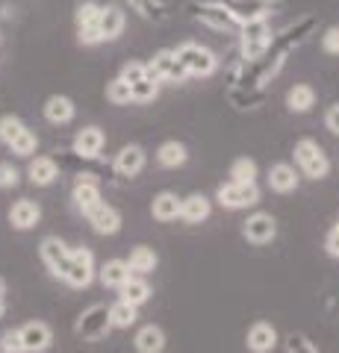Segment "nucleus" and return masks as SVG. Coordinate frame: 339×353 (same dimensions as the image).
<instances>
[{"label": "nucleus", "mask_w": 339, "mask_h": 353, "mask_svg": "<svg viewBox=\"0 0 339 353\" xmlns=\"http://www.w3.org/2000/svg\"><path fill=\"white\" fill-rule=\"evenodd\" d=\"M239 32H242V57L245 62H260L271 48V30L266 18H254L239 24Z\"/></svg>", "instance_id": "f257e3e1"}, {"label": "nucleus", "mask_w": 339, "mask_h": 353, "mask_svg": "<svg viewBox=\"0 0 339 353\" xmlns=\"http://www.w3.org/2000/svg\"><path fill=\"white\" fill-rule=\"evenodd\" d=\"M174 57L180 59V65L189 77H210L218 68L215 53L210 48H204V44H195V41H183L180 48H174Z\"/></svg>", "instance_id": "f03ea898"}, {"label": "nucleus", "mask_w": 339, "mask_h": 353, "mask_svg": "<svg viewBox=\"0 0 339 353\" xmlns=\"http://www.w3.org/2000/svg\"><path fill=\"white\" fill-rule=\"evenodd\" d=\"M292 153H295V162L301 165V171L307 174L310 180H325V176L331 174V159H327V153L319 148V141L301 139Z\"/></svg>", "instance_id": "7ed1b4c3"}, {"label": "nucleus", "mask_w": 339, "mask_h": 353, "mask_svg": "<svg viewBox=\"0 0 339 353\" xmlns=\"http://www.w3.org/2000/svg\"><path fill=\"white\" fill-rule=\"evenodd\" d=\"M62 280L71 285V289H86L95 280V256L89 248H77L68 250V268H65Z\"/></svg>", "instance_id": "20e7f679"}, {"label": "nucleus", "mask_w": 339, "mask_h": 353, "mask_svg": "<svg viewBox=\"0 0 339 353\" xmlns=\"http://www.w3.org/2000/svg\"><path fill=\"white\" fill-rule=\"evenodd\" d=\"M109 330H113V321H109V306L95 303V306H89L80 315L77 327H74V333H77L80 339H86V341H101L109 333Z\"/></svg>", "instance_id": "39448f33"}, {"label": "nucleus", "mask_w": 339, "mask_h": 353, "mask_svg": "<svg viewBox=\"0 0 339 353\" xmlns=\"http://www.w3.org/2000/svg\"><path fill=\"white\" fill-rule=\"evenodd\" d=\"M215 201L224 209H248V206L260 203V189H257V183H233L231 180V183L218 185Z\"/></svg>", "instance_id": "423d86ee"}, {"label": "nucleus", "mask_w": 339, "mask_h": 353, "mask_svg": "<svg viewBox=\"0 0 339 353\" xmlns=\"http://www.w3.org/2000/svg\"><path fill=\"white\" fill-rule=\"evenodd\" d=\"M192 15L195 18H201L206 27H213V30H224V32H231L239 27V21L233 18V12L227 9V3H218V0H206V3H192Z\"/></svg>", "instance_id": "0eeeda50"}, {"label": "nucleus", "mask_w": 339, "mask_h": 353, "mask_svg": "<svg viewBox=\"0 0 339 353\" xmlns=\"http://www.w3.org/2000/svg\"><path fill=\"white\" fill-rule=\"evenodd\" d=\"M145 68H148L151 80H157V83H183L186 77H189L186 68L180 65V59L174 57V50H159Z\"/></svg>", "instance_id": "6e6552de"}, {"label": "nucleus", "mask_w": 339, "mask_h": 353, "mask_svg": "<svg viewBox=\"0 0 339 353\" xmlns=\"http://www.w3.org/2000/svg\"><path fill=\"white\" fill-rule=\"evenodd\" d=\"M242 236L251 241V245H269V241L278 236V221L269 212H254L242 224Z\"/></svg>", "instance_id": "1a4fd4ad"}, {"label": "nucleus", "mask_w": 339, "mask_h": 353, "mask_svg": "<svg viewBox=\"0 0 339 353\" xmlns=\"http://www.w3.org/2000/svg\"><path fill=\"white\" fill-rule=\"evenodd\" d=\"M86 218H89V224L95 227V233H101V236H115L118 230H122V215H118V209L104 203V201L97 206H92L89 212H86Z\"/></svg>", "instance_id": "9d476101"}, {"label": "nucleus", "mask_w": 339, "mask_h": 353, "mask_svg": "<svg viewBox=\"0 0 339 353\" xmlns=\"http://www.w3.org/2000/svg\"><path fill=\"white\" fill-rule=\"evenodd\" d=\"M39 253H41V262H45L48 268H50L53 277H59V280H62L65 268H68V248H65L57 236H48L45 241H41Z\"/></svg>", "instance_id": "9b49d317"}, {"label": "nucleus", "mask_w": 339, "mask_h": 353, "mask_svg": "<svg viewBox=\"0 0 339 353\" xmlns=\"http://www.w3.org/2000/svg\"><path fill=\"white\" fill-rule=\"evenodd\" d=\"M18 336H21V345H24V353H41V350H48L50 341H53L50 327L41 324V321L24 324V327L18 330Z\"/></svg>", "instance_id": "f8f14e48"}, {"label": "nucleus", "mask_w": 339, "mask_h": 353, "mask_svg": "<svg viewBox=\"0 0 339 353\" xmlns=\"http://www.w3.org/2000/svg\"><path fill=\"white\" fill-rule=\"evenodd\" d=\"M124 9L109 3V6H101V15H97V30H101V39L104 41H113L124 32Z\"/></svg>", "instance_id": "ddd939ff"}, {"label": "nucleus", "mask_w": 339, "mask_h": 353, "mask_svg": "<svg viewBox=\"0 0 339 353\" xmlns=\"http://www.w3.org/2000/svg\"><path fill=\"white\" fill-rule=\"evenodd\" d=\"M245 345L251 353H271L278 345V330L266 324V321H257L254 327L248 330V336H245Z\"/></svg>", "instance_id": "4468645a"}, {"label": "nucleus", "mask_w": 339, "mask_h": 353, "mask_svg": "<svg viewBox=\"0 0 339 353\" xmlns=\"http://www.w3.org/2000/svg\"><path fill=\"white\" fill-rule=\"evenodd\" d=\"M74 203H77V209H83V212H89L92 206L101 203V189H97V180L92 174H83L77 183H74Z\"/></svg>", "instance_id": "2eb2a0df"}, {"label": "nucleus", "mask_w": 339, "mask_h": 353, "mask_svg": "<svg viewBox=\"0 0 339 353\" xmlns=\"http://www.w3.org/2000/svg\"><path fill=\"white\" fill-rule=\"evenodd\" d=\"M104 132L97 130V127H83L77 132V139H74V153L77 157H86V159H95L97 153L104 150Z\"/></svg>", "instance_id": "dca6fc26"}, {"label": "nucleus", "mask_w": 339, "mask_h": 353, "mask_svg": "<svg viewBox=\"0 0 339 353\" xmlns=\"http://www.w3.org/2000/svg\"><path fill=\"white\" fill-rule=\"evenodd\" d=\"M269 185H271V192H278V194H289L298 189V174H295L292 165L278 162L269 168Z\"/></svg>", "instance_id": "f3484780"}, {"label": "nucleus", "mask_w": 339, "mask_h": 353, "mask_svg": "<svg viewBox=\"0 0 339 353\" xmlns=\"http://www.w3.org/2000/svg\"><path fill=\"white\" fill-rule=\"evenodd\" d=\"M210 212H213V203L204 194H189L186 201H180V218L186 224H201V221L210 218Z\"/></svg>", "instance_id": "a211bd4d"}, {"label": "nucleus", "mask_w": 339, "mask_h": 353, "mask_svg": "<svg viewBox=\"0 0 339 353\" xmlns=\"http://www.w3.org/2000/svg\"><path fill=\"white\" fill-rule=\"evenodd\" d=\"M227 9L233 12V18L239 24H245V21H254V18H266L271 3L269 0H231Z\"/></svg>", "instance_id": "6ab92c4d"}, {"label": "nucleus", "mask_w": 339, "mask_h": 353, "mask_svg": "<svg viewBox=\"0 0 339 353\" xmlns=\"http://www.w3.org/2000/svg\"><path fill=\"white\" fill-rule=\"evenodd\" d=\"M142 168H145V150H142L139 145L122 148V153L115 157V171L122 176H136Z\"/></svg>", "instance_id": "aec40b11"}, {"label": "nucleus", "mask_w": 339, "mask_h": 353, "mask_svg": "<svg viewBox=\"0 0 339 353\" xmlns=\"http://www.w3.org/2000/svg\"><path fill=\"white\" fill-rule=\"evenodd\" d=\"M151 212H154L157 221L162 224H168V221H177L180 218V197L174 192H159L154 197V203H151Z\"/></svg>", "instance_id": "412c9836"}, {"label": "nucleus", "mask_w": 339, "mask_h": 353, "mask_svg": "<svg viewBox=\"0 0 339 353\" xmlns=\"http://www.w3.org/2000/svg\"><path fill=\"white\" fill-rule=\"evenodd\" d=\"M133 345H136L139 353H162L166 350V333H162L157 324H148V327H142L136 333Z\"/></svg>", "instance_id": "4be33fe9"}, {"label": "nucleus", "mask_w": 339, "mask_h": 353, "mask_svg": "<svg viewBox=\"0 0 339 353\" xmlns=\"http://www.w3.org/2000/svg\"><path fill=\"white\" fill-rule=\"evenodd\" d=\"M39 218H41V209H39V203H32V201H18L12 206V212H9V221H12V227H18V230L36 227Z\"/></svg>", "instance_id": "5701e85b"}, {"label": "nucleus", "mask_w": 339, "mask_h": 353, "mask_svg": "<svg viewBox=\"0 0 339 353\" xmlns=\"http://www.w3.org/2000/svg\"><path fill=\"white\" fill-rule=\"evenodd\" d=\"M130 277H133V271L127 268V259H109L101 268V283L109 289H122Z\"/></svg>", "instance_id": "b1692460"}, {"label": "nucleus", "mask_w": 339, "mask_h": 353, "mask_svg": "<svg viewBox=\"0 0 339 353\" xmlns=\"http://www.w3.org/2000/svg\"><path fill=\"white\" fill-rule=\"evenodd\" d=\"M45 118L50 121V124H68V121L74 118V103H71V97H62V94L48 97V103H45Z\"/></svg>", "instance_id": "393cba45"}, {"label": "nucleus", "mask_w": 339, "mask_h": 353, "mask_svg": "<svg viewBox=\"0 0 339 353\" xmlns=\"http://www.w3.org/2000/svg\"><path fill=\"white\" fill-rule=\"evenodd\" d=\"M157 250L154 248H148V245H139L130 250V259H127V268L133 271V274H151L157 268Z\"/></svg>", "instance_id": "a878e982"}, {"label": "nucleus", "mask_w": 339, "mask_h": 353, "mask_svg": "<svg viewBox=\"0 0 339 353\" xmlns=\"http://www.w3.org/2000/svg\"><path fill=\"white\" fill-rule=\"evenodd\" d=\"M287 106H289V112H310V109L316 106V92H313V85H292L289 92H287Z\"/></svg>", "instance_id": "bb28decb"}, {"label": "nucleus", "mask_w": 339, "mask_h": 353, "mask_svg": "<svg viewBox=\"0 0 339 353\" xmlns=\"http://www.w3.org/2000/svg\"><path fill=\"white\" fill-rule=\"evenodd\" d=\"M57 176H59V168H57V162L53 159L39 157V159L30 162V183L32 185H50Z\"/></svg>", "instance_id": "cd10ccee"}, {"label": "nucleus", "mask_w": 339, "mask_h": 353, "mask_svg": "<svg viewBox=\"0 0 339 353\" xmlns=\"http://www.w3.org/2000/svg\"><path fill=\"white\" fill-rule=\"evenodd\" d=\"M122 301H127V303H133V306H142V303H148L151 301V283L148 280H142V277H130L122 289Z\"/></svg>", "instance_id": "c85d7f7f"}, {"label": "nucleus", "mask_w": 339, "mask_h": 353, "mask_svg": "<svg viewBox=\"0 0 339 353\" xmlns=\"http://www.w3.org/2000/svg\"><path fill=\"white\" fill-rule=\"evenodd\" d=\"M186 159H189V150H186V145H180V141H166V145H159V150H157V162L162 168H180V165H186Z\"/></svg>", "instance_id": "c756f323"}, {"label": "nucleus", "mask_w": 339, "mask_h": 353, "mask_svg": "<svg viewBox=\"0 0 339 353\" xmlns=\"http://www.w3.org/2000/svg\"><path fill=\"white\" fill-rule=\"evenodd\" d=\"M136 318H139V306L127 303V301H115L109 306V321H113V327L127 330V327L136 324Z\"/></svg>", "instance_id": "7c9ffc66"}, {"label": "nucleus", "mask_w": 339, "mask_h": 353, "mask_svg": "<svg viewBox=\"0 0 339 353\" xmlns=\"http://www.w3.org/2000/svg\"><path fill=\"white\" fill-rule=\"evenodd\" d=\"M159 92V83L151 80V77H142V80L130 83V94H133V103H151Z\"/></svg>", "instance_id": "2f4dec72"}, {"label": "nucleus", "mask_w": 339, "mask_h": 353, "mask_svg": "<svg viewBox=\"0 0 339 353\" xmlns=\"http://www.w3.org/2000/svg\"><path fill=\"white\" fill-rule=\"evenodd\" d=\"M231 180L233 183H257V162L248 159V157L236 159L231 165Z\"/></svg>", "instance_id": "473e14b6"}, {"label": "nucleus", "mask_w": 339, "mask_h": 353, "mask_svg": "<svg viewBox=\"0 0 339 353\" xmlns=\"http://www.w3.org/2000/svg\"><path fill=\"white\" fill-rule=\"evenodd\" d=\"M24 130H27V124H24L21 118H15V115L0 118V141H3V145H12V141H15Z\"/></svg>", "instance_id": "72a5a7b5"}, {"label": "nucleus", "mask_w": 339, "mask_h": 353, "mask_svg": "<svg viewBox=\"0 0 339 353\" xmlns=\"http://www.w3.org/2000/svg\"><path fill=\"white\" fill-rule=\"evenodd\" d=\"M106 101L115 103V106H127L130 101H133V94H130V83H124L122 77L113 80V83L106 85Z\"/></svg>", "instance_id": "f704fd0d"}, {"label": "nucleus", "mask_w": 339, "mask_h": 353, "mask_svg": "<svg viewBox=\"0 0 339 353\" xmlns=\"http://www.w3.org/2000/svg\"><path fill=\"white\" fill-rule=\"evenodd\" d=\"M97 15H101V6L95 0H86V3L77 6V30L83 27H97Z\"/></svg>", "instance_id": "c9c22d12"}, {"label": "nucleus", "mask_w": 339, "mask_h": 353, "mask_svg": "<svg viewBox=\"0 0 339 353\" xmlns=\"http://www.w3.org/2000/svg\"><path fill=\"white\" fill-rule=\"evenodd\" d=\"M36 145H39L36 132H32V130H24L9 148H12V153H18V157H30V153H36Z\"/></svg>", "instance_id": "e433bc0d"}, {"label": "nucleus", "mask_w": 339, "mask_h": 353, "mask_svg": "<svg viewBox=\"0 0 339 353\" xmlns=\"http://www.w3.org/2000/svg\"><path fill=\"white\" fill-rule=\"evenodd\" d=\"M0 353H24L18 330H6V333L0 336Z\"/></svg>", "instance_id": "4c0bfd02"}, {"label": "nucleus", "mask_w": 339, "mask_h": 353, "mask_svg": "<svg viewBox=\"0 0 339 353\" xmlns=\"http://www.w3.org/2000/svg\"><path fill=\"white\" fill-rule=\"evenodd\" d=\"M142 77H148V68H145V62H136V59H130L124 68H122V80L124 83H136L142 80Z\"/></svg>", "instance_id": "58836bf2"}, {"label": "nucleus", "mask_w": 339, "mask_h": 353, "mask_svg": "<svg viewBox=\"0 0 339 353\" xmlns=\"http://www.w3.org/2000/svg\"><path fill=\"white\" fill-rule=\"evenodd\" d=\"M21 180V174L15 165H9V162H0V189H15Z\"/></svg>", "instance_id": "ea45409f"}, {"label": "nucleus", "mask_w": 339, "mask_h": 353, "mask_svg": "<svg viewBox=\"0 0 339 353\" xmlns=\"http://www.w3.org/2000/svg\"><path fill=\"white\" fill-rule=\"evenodd\" d=\"M287 353H319V350H316L304 336L292 333V336H287Z\"/></svg>", "instance_id": "a19ab883"}, {"label": "nucleus", "mask_w": 339, "mask_h": 353, "mask_svg": "<svg viewBox=\"0 0 339 353\" xmlns=\"http://www.w3.org/2000/svg\"><path fill=\"white\" fill-rule=\"evenodd\" d=\"M77 39H80V44H86V48H92V44H101L104 39H101V30L97 27H83V30H77Z\"/></svg>", "instance_id": "79ce46f5"}, {"label": "nucleus", "mask_w": 339, "mask_h": 353, "mask_svg": "<svg viewBox=\"0 0 339 353\" xmlns=\"http://www.w3.org/2000/svg\"><path fill=\"white\" fill-rule=\"evenodd\" d=\"M322 48L327 53H339V27H331L325 32V39H322Z\"/></svg>", "instance_id": "37998d69"}, {"label": "nucleus", "mask_w": 339, "mask_h": 353, "mask_svg": "<svg viewBox=\"0 0 339 353\" xmlns=\"http://www.w3.org/2000/svg\"><path fill=\"white\" fill-rule=\"evenodd\" d=\"M325 127L333 132V136H339V103H333L331 109H327V115H325Z\"/></svg>", "instance_id": "c03bdc74"}, {"label": "nucleus", "mask_w": 339, "mask_h": 353, "mask_svg": "<svg viewBox=\"0 0 339 353\" xmlns=\"http://www.w3.org/2000/svg\"><path fill=\"white\" fill-rule=\"evenodd\" d=\"M325 248H327V253H331L333 259H339V227H333L331 233H327V239H325Z\"/></svg>", "instance_id": "a18cd8bd"}, {"label": "nucleus", "mask_w": 339, "mask_h": 353, "mask_svg": "<svg viewBox=\"0 0 339 353\" xmlns=\"http://www.w3.org/2000/svg\"><path fill=\"white\" fill-rule=\"evenodd\" d=\"M0 297H3V280H0Z\"/></svg>", "instance_id": "49530a36"}, {"label": "nucleus", "mask_w": 339, "mask_h": 353, "mask_svg": "<svg viewBox=\"0 0 339 353\" xmlns=\"http://www.w3.org/2000/svg\"><path fill=\"white\" fill-rule=\"evenodd\" d=\"M0 315H3V301H0Z\"/></svg>", "instance_id": "de8ad7c7"}, {"label": "nucleus", "mask_w": 339, "mask_h": 353, "mask_svg": "<svg viewBox=\"0 0 339 353\" xmlns=\"http://www.w3.org/2000/svg\"><path fill=\"white\" fill-rule=\"evenodd\" d=\"M336 227H339V224H336Z\"/></svg>", "instance_id": "09e8293b"}]
</instances>
